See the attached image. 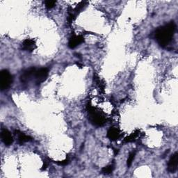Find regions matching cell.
I'll use <instances>...</instances> for the list:
<instances>
[{
    "label": "cell",
    "mask_w": 178,
    "mask_h": 178,
    "mask_svg": "<svg viewBox=\"0 0 178 178\" xmlns=\"http://www.w3.org/2000/svg\"><path fill=\"white\" fill-rule=\"evenodd\" d=\"M176 25L174 22L159 27L155 32V38L159 45L162 47H167L173 38Z\"/></svg>",
    "instance_id": "1"
},
{
    "label": "cell",
    "mask_w": 178,
    "mask_h": 178,
    "mask_svg": "<svg viewBox=\"0 0 178 178\" xmlns=\"http://www.w3.org/2000/svg\"><path fill=\"white\" fill-rule=\"evenodd\" d=\"M87 111H88L89 119L93 125L100 127L103 125L106 122V119H105L103 113L100 112V111L93 107L89 104L87 105Z\"/></svg>",
    "instance_id": "2"
},
{
    "label": "cell",
    "mask_w": 178,
    "mask_h": 178,
    "mask_svg": "<svg viewBox=\"0 0 178 178\" xmlns=\"http://www.w3.org/2000/svg\"><path fill=\"white\" fill-rule=\"evenodd\" d=\"M13 81V77L9 71L3 70L0 72V88L2 90L8 89L11 85Z\"/></svg>",
    "instance_id": "3"
},
{
    "label": "cell",
    "mask_w": 178,
    "mask_h": 178,
    "mask_svg": "<svg viewBox=\"0 0 178 178\" xmlns=\"http://www.w3.org/2000/svg\"><path fill=\"white\" fill-rule=\"evenodd\" d=\"M48 70L47 68H41L38 70H36V72L35 74V79L36 82L37 84H41V83L44 82V81L47 79L48 76Z\"/></svg>",
    "instance_id": "4"
},
{
    "label": "cell",
    "mask_w": 178,
    "mask_h": 178,
    "mask_svg": "<svg viewBox=\"0 0 178 178\" xmlns=\"http://www.w3.org/2000/svg\"><path fill=\"white\" fill-rule=\"evenodd\" d=\"M36 72V69L34 67L30 68L27 70H25L22 73L20 76V81L22 83H26L32 79L33 77H35V74Z\"/></svg>",
    "instance_id": "5"
},
{
    "label": "cell",
    "mask_w": 178,
    "mask_h": 178,
    "mask_svg": "<svg viewBox=\"0 0 178 178\" xmlns=\"http://www.w3.org/2000/svg\"><path fill=\"white\" fill-rule=\"evenodd\" d=\"M178 166V154L176 152L171 156L168 164V171L171 173H175L177 169Z\"/></svg>",
    "instance_id": "6"
},
{
    "label": "cell",
    "mask_w": 178,
    "mask_h": 178,
    "mask_svg": "<svg viewBox=\"0 0 178 178\" xmlns=\"http://www.w3.org/2000/svg\"><path fill=\"white\" fill-rule=\"evenodd\" d=\"M84 42V38L83 36H76V35H72L70 40L68 42V46L71 49L77 47L78 45H79Z\"/></svg>",
    "instance_id": "7"
},
{
    "label": "cell",
    "mask_w": 178,
    "mask_h": 178,
    "mask_svg": "<svg viewBox=\"0 0 178 178\" xmlns=\"http://www.w3.org/2000/svg\"><path fill=\"white\" fill-rule=\"evenodd\" d=\"M36 48V42L32 39H26L22 43V50L31 52Z\"/></svg>",
    "instance_id": "8"
},
{
    "label": "cell",
    "mask_w": 178,
    "mask_h": 178,
    "mask_svg": "<svg viewBox=\"0 0 178 178\" xmlns=\"http://www.w3.org/2000/svg\"><path fill=\"white\" fill-rule=\"evenodd\" d=\"M1 137L2 140L3 141L6 146H10L13 143V137H12L11 132H9L8 129H4L2 130V134H1Z\"/></svg>",
    "instance_id": "9"
},
{
    "label": "cell",
    "mask_w": 178,
    "mask_h": 178,
    "mask_svg": "<svg viewBox=\"0 0 178 178\" xmlns=\"http://www.w3.org/2000/svg\"><path fill=\"white\" fill-rule=\"evenodd\" d=\"M107 137L111 141H116L120 137V131L116 127H111L107 132Z\"/></svg>",
    "instance_id": "10"
},
{
    "label": "cell",
    "mask_w": 178,
    "mask_h": 178,
    "mask_svg": "<svg viewBox=\"0 0 178 178\" xmlns=\"http://www.w3.org/2000/svg\"><path fill=\"white\" fill-rule=\"evenodd\" d=\"M18 134V141L20 144H23L24 143L29 142V141H31L32 140V138L29 137V136H27L25 134L22 132H19Z\"/></svg>",
    "instance_id": "11"
},
{
    "label": "cell",
    "mask_w": 178,
    "mask_h": 178,
    "mask_svg": "<svg viewBox=\"0 0 178 178\" xmlns=\"http://www.w3.org/2000/svg\"><path fill=\"white\" fill-rule=\"evenodd\" d=\"M86 4H87V2H86V1L81 2L79 4H78V5L77 6V7L73 10V13H75V16H77V14H79V12L82 11V9L86 7Z\"/></svg>",
    "instance_id": "12"
},
{
    "label": "cell",
    "mask_w": 178,
    "mask_h": 178,
    "mask_svg": "<svg viewBox=\"0 0 178 178\" xmlns=\"http://www.w3.org/2000/svg\"><path fill=\"white\" fill-rule=\"evenodd\" d=\"M138 134H139V132H138V131L134 132V133H132L131 135H129V137H126L125 138V142H126V143L133 142V141H134L136 138H137V137H138Z\"/></svg>",
    "instance_id": "13"
},
{
    "label": "cell",
    "mask_w": 178,
    "mask_h": 178,
    "mask_svg": "<svg viewBox=\"0 0 178 178\" xmlns=\"http://www.w3.org/2000/svg\"><path fill=\"white\" fill-rule=\"evenodd\" d=\"M113 168L114 166L113 164H111V165H108L107 166H105L102 169V173H103L104 175H108L111 173L113 171Z\"/></svg>",
    "instance_id": "14"
},
{
    "label": "cell",
    "mask_w": 178,
    "mask_h": 178,
    "mask_svg": "<svg viewBox=\"0 0 178 178\" xmlns=\"http://www.w3.org/2000/svg\"><path fill=\"white\" fill-rule=\"evenodd\" d=\"M135 155H136V152H132L130 154H129V157L127 159V166L129 167L132 164V161H134V157H135Z\"/></svg>",
    "instance_id": "15"
},
{
    "label": "cell",
    "mask_w": 178,
    "mask_h": 178,
    "mask_svg": "<svg viewBox=\"0 0 178 178\" xmlns=\"http://www.w3.org/2000/svg\"><path fill=\"white\" fill-rule=\"evenodd\" d=\"M45 7L47 9H51L53 7H54V6L56 4V1H51V0H47V1L45 2Z\"/></svg>",
    "instance_id": "16"
},
{
    "label": "cell",
    "mask_w": 178,
    "mask_h": 178,
    "mask_svg": "<svg viewBox=\"0 0 178 178\" xmlns=\"http://www.w3.org/2000/svg\"><path fill=\"white\" fill-rule=\"evenodd\" d=\"M68 163H69L68 159H65V160H63V161H56V164L60 165V166H66L67 164H68Z\"/></svg>",
    "instance_id": "17"
},
{
    "label": "cell",
    "mask_w": 178,
    "mask_h": 178,
    "mask_svg": "<svg viewBox=\"0 0 178 178\" xmlns=\"http://www.w3.org/2000/svg\"><path fill=\"white\" fill-rule=\"evenodd\" d=\"M47 162L46 161H44V164H43V168H42V170H45L47 168Z\"/></svg>",
    "instance_id": "18"
},
{
    "label": "cell",
    "mask_w": 178,
    "mask_h": 178,
    "mask_svg": "<svg viewBox=\"0 0 178 178\" xmlns=\"http://www.w3.org/2000/svg\"><path fill=\"white\" fill-rule=\"evenodd\" d=\"M77 65H78V66H79L80 68H82L83 67V65H81V64H80L79 63H77Z\"/></svg>",
    "instance_id": "19"
},
{
    "label": "cell",
    "mask_w": 178,
    "mask_h": 178,
    "mask_svg": "<svg viewBox=\"0 0 178 178\" xmlns=\"http://www.w3.org/2000/svg\"><path fill=\"white\" fill-rule=\"evenodd\" d=\"M99 82H101V81L99 79L98 81V83H99ZM99 87H100V88H102V89H104V87L102 86V84H99Z\"/></svg>",
    "instance_id": "20"
}]
</instances>
